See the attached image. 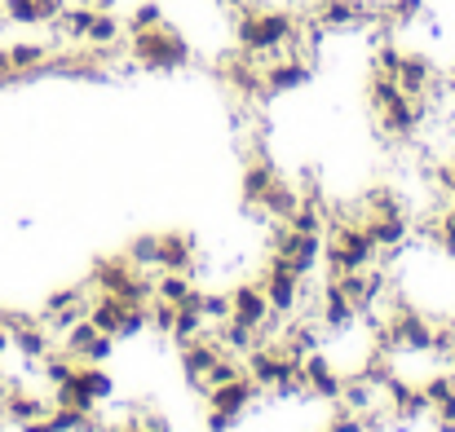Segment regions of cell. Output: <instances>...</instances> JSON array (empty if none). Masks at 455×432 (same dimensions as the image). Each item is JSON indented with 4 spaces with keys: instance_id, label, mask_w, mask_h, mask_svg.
Instances as JSON below:
<instances>
[{
    "instance_id": "d6986e66",
    "label": "cell",
    "mask_w": 455,
    "mask_h": 432,
    "mask_svg": "<svg viewBox=\"0 0 455 432\" xmlns=\"http://www.w3.org/2000/svg\"><path fill=\"white\" fill-rule=\"evenodd\" d=\"M217 349H226L230 357H248V353L257 349V331L230 318V322H221V344H217Z\"/></svg>"
},
{
    "instance_id": "ffe728a7",
    "label": "cell",
    "mask_w": 455,
    "mask_h": 432,
    "mask_svg": "<svg viewBox=\"0 0 455 432\" xmlns=\"http://www.w3.org/2000/svg\"><path fill=\"white\" fill-rule=\"evenodd\" d=\"M190 291H195L190 274H172V270H159V274H155V295L168 300V304H181Z\"/></svg>"
},
{
    "instance_id": "44dd1931",
    "label": "cell",
    "mask_w": 455,
    "mask_h": 432,
    "mask_svg": "<svg viewBox=\"0 0 455 432\" xmlns=\"http://www.w3.org/2000/svg\"><path fill=\"white\" fill-rule=\"evenodd\" d=\"M420 389H425L429 406H443L447 397H455V371H451V366H438V371H429Z\"/></svg>"
},
{
    "instance_id": "277c9868",
    "label": "cell",
    "mask_w": 455,
    "mask_h": 432,
    "mask_svg": "<svg viewBox=\"0 0 455 432\" xmlns=\"http://www.w3.org/2000/svg\"><path fill=\"white\" fill-rule=\"evenodd\" d=\"M301 380H305V397H318V402H336L340 397V371L323 357V349L318 353H305L301 357Z\"/></svg>"
},
{
    "instance_id": "5b68a950",
    "label": "cell",
    "mask_w": 455,
    "mask_h": 432,
    "mask_svg": "<svg viewBox=\"0 0 455 432\" xmlns=\"http://www.w3.org/2000/svg\"><path fill=\"white\" fill-rule=\"evenodd\" d=\"M257 380H248V375H239V380H230V384H217V389H208L204 397H208V406L212 411H230V415H239L243 420V411L257 402Z\"/></svg>"
},
{
    "instance_id": "3957f363",
    "label": "cell",
    "mask_w": 455,
    "mask_h": 432,
    "mask_svg": "<svg viewBox=\"0 0 455 432\" xmlns=\"http://www.w3.org/2000/svg\"><path fill=\"white\" fill-rule=\"evenodd\" d=\"M398 89L407 93V98H425L429 102V93H434V84H438V62L429 58V53H416V49H403V62H398Z\"/></svg>"
},
{
    "instance_id": "d4e9b609",
    "label": "cell",
    "mask_w": 455,
    "mask_h": 432,
    "mask_svg": "<svg viewBox=\"0 0 455 432\" xmlns=\"http://www.w3.org/2000/svg\"><path fill=\"white\" fill-rule=\"evenodd\" d=\"M297 230L288 225V221H279L275 230H270V256H279V261H292V252H297Z\"/></svg>"
},
{
    "instance_id": "ac0fdd59",
    "label": "cell",
    "mask_w": 455,
    "mask_h": 432,
    "mask_svg": "<svg viewBox=\"0 0 455 432\" xmlns=\"http://www.w3.org/2000/svg\"><path fill=\"white\" fill-rule=\"evenodd\" d=\"M124 261H129L133 270H147V274H155V270H159V234H138V239H129Z\"/></svg>"
},
{
    "instance_id": "603a6c76",
    "label": "cell",
    "mask_w": 455,
    "mask_h": 432,
    "mask_svg": "<svg viewBox=\"0 0 455 432\" xmlns=\"http://www.w3.org/2000/svg\"><path fill=\"white\" fill-rule=\"evenodd\" d=\"M204 322H230V291H199Z\"/></svg>"
},
{
    "instance_id": "cb8c5ba5",
    "label": "cell",
    "mask_w": 455,
    "mask_h": 432,
    "mask_svg": "<svg viewBox=\"0 0 455 432\" xmlns=\"http://www.w3.org/2000/svg\"><path fill=\"white\" fill-rule=\"evenodd\" d=\"M168 13H164V4L159 0H147V4H138L133 13H129V22H124V35H133V31H147V27H159Z\"/></svg>"
},
{
    "instance_id": "484cf974",
    "label": "cell",
    "mask_w": 455,
    "mask_h": 432,
    "mask_svg": "<svg viewBox=\"0 0 455 432\" xmlns=\"http://www.w3.org/2000/svg\"><path fill=\"white\" fill-rule=\"evenodd\" d=\"M147 326H151V318H147V304H129V309H124V318H120V331H116V340H138Z\"/></svg>"
},
{
    "instance_id": "7402d4cb",
    "label": "cell",
    "mask_w": 455,
    "mask_h": 432,
    "mask_svg": "<svg viewBox=\"0 0 455 432\" xmlns=\"http://www.w3.org/2000/svg\"><path fill=\"white\" fill-rule=\"evenodd\" d=\"M367 216H403V199H398V190L376 185V190L367 194Z\"/></svg>"
},
{
    "instance_id": "7a4b0ae2",
    "label": "cell",
    "mask_w": 455,
    "mask_h": 432,
    "mask_svg": "<svg viewBox=\"0 0 455 432\" xmlns=\"http://www.w3.org/2000/svg\"><path fill=\"white\" fill-rule=\"evenodd\" d=\"M257 287L266 291L270 313H279V318H292V313H297V291H301V279L292 274V265H288V261L270 256V265H266V274H261V283H257Z\"/></svg>"
},
{
    "instance_id": "7c38bea8",
    "label": "cell",
    "mask_w": 455,
    "mask_h": 432,
    "mask_svg": "<svg viewBox=\"0 0 455 432\" xmlns=\"http://www.w3.org/2000/svg\"><path fill=\"white\" fill-rule=\"evenodd\" d=\"M318 318H323L327 331H349V326L358 322V309L327 283V287H323V300H318Z\"/></svg>"
},
{
    "instance_id": "30bf717a",
    "label": "cell",
    "mask_w": 455,
    "mask_h": 432,
    "mask_svg": "<svg viewBox=\"0 0 455 432\" xmlns=\"http://www.w3.org/2000/svg\"><path fill=\"white\" fill-rule=\"evenodd\" d=\"M204 326H208V322H204V313H199V287H195L181 304H177V318H172V331H168V335H172V344L181 349V344L199 340Z\"/></svg>"
},
{
    "instance_id": "d6a6232c",
    "label": "cell",
    "mask_w": 455,
    "mask_h": 432,
    "mask_svg": "<svg viewBox=\"0 0 455 432\" xmlns=\"http://www.w3.org/2000/svg\"><path fill=\"white\" fill-rule=\"evenodd\" d=\"M22 432H53V428H49V420H31V424H22Z\"/></svg>"
},
{
    "instance_id": "4dcf8cb0",
    "label": "cell",
    "mask_w": 455,
    "mask_h": 432,
    "mask_svg": "<svg viewBox=\"0 0 455 432\" xmlns=\"http://www.w3.org/2000/svg\"><path fill=\"white\" fill-rule=\"evenodd\" d=\"M142 428L147 432H172V424H168V415H147V420H142Z\"/></svg>"
},
{
    "instance_id": "8992f818",
    "label": "cell",
    "mask_w": 455,
    "mask_h": 432,
    "mask_svg": "<svg viewBox=\"0 0 455 432\" xmlns=\"http://www.w3.org/2000/svg\"><path fill=\"white\" fill-rule=\"evenodd\" d=\"M363 230H367V239L376 243V252H403L407 239H411V221H407V212H403V216H367Z\"/></svg>"
},
{
    "instance_id": "1f68e13d",
    "label": "cell",
    "mask_w": 455,
    "mask_h": 432,
    "mask_svg": "<svg viewBox=\"0 0 455 432\" xmlns=\"http://www.w3.org/2000/svg\"><path fill=\"white\" fill-rule=\"evenodd\" d=\"M434 415H438V420H455V397H447L443 406H434Z\"/></svg>"
},
{
    "instance_id": "4fadbf2b",
    "label": "cell",
    "mask_w": 455,
    "mask_h": 432,
    "mask_svg": "<svg viewBox=\"0 0 455 432\" xmlns=\"http://www.w3.org/2000/svg\"><path fill=\"white\" fill-rule=\"evenodd\" d=\"M297 203H301V190H297V185H288L283 177H275V181L266 185V194L257 199V208H261V212H270L275 221H288V216L297 212Z\"/></svg>"
},
{
    "instance_id": "f546056e",
    "label": "cell",
    "mask_w": 455,
    "mask_h": 432,
    "mask_svg": "<svg viewBox=\"0 0 455 432\" xmlns=\"http://www.w3.org/2000/svg\"><path fill=\"white\" fill-rule=\"evenodd\" d=\"M235 428H239V415H230V411H212V406H208L204 432H235Z\"/></svg>"
},
{
    "instance_id": "9a60e30c",
    "label": "cell",
    "mask_w": 455,
    "mask_h": 432,
    "mask_svg": "<svg viewBox=\"0 0 455 432\" xmlns=\"http://www.w3.org/2000/svg\"><path fill=\"white\" fill-rule=\"evenodd\" d=\"M124 300L120 295H111V291H98V295H89V322L98 326V331H107V335H116L120 331V318H124Z\"/></svg>"
},
{
    "instance_id": "83f0119b",
    "label": "cell",
    "mask_w": 455,
    "mask_h": 432,
    "mask_svg": "<svg viewBox=\"0 0 455 432\" xmlns=\"http://www.w3.org/2000/svg\"><path fill=\"white\" fill-rule=\"evenodd\" d=\"M147 318H151V326L159 335H168V331H172V318H177V304H168V300L155 295L151 304H147Z\"/></svg>"
},
{
    "instance_id": "9c48e42d",
    "label": "cell",
    "mask_w": 455,
    "mask_h": 432,
    "mask_svg": "<svg viewBox=\"0 0 455 432\" xmlns=\"http://www.w3.org/2000/svg\"><path fill=\"white\" fill-rule=\"evenodd\" d=\"M195 265V234H159V270L190 274Z\"/></svg>"
},
{
    "instance_id": "5bb4252c",
    "label": "cell",
    "mask_w": 455,
    "mask_h": 432,
    "mask_svg": "<svg viewBox=\"0 0 455 432\" xmlns=\"http://www.w3.org/2000/svg\"><path fill=\"white\" fill-rule=\"evenodd\" d=\"M345 411H371V406H380L385 397H380V384H371L367 375H349V380H340V397H336Z\"/></svg>"
},
{
    "instance_id": "52a82bcc",
    "label": "cell",
    "mask_w": 455,
    "mask_h": 432,
    "mask_svg": "<svg viewBox=\"0 0 455 432\" xmlns=\"http://www.w3.org/2000/svg\"><path fill=\"white\" fill-rule=\"evenodd\" d=\"M217 357H221V349H217L212 340H190V344H181V375L190 380V389L208 393L204 375L217 366Z\"/></svg>"
},
{
    "instance_id": "6da1fadb",
    "label": "cell",
    "mask_w": 455,
    "mask_h": 432,
    "mask_svg": "<svg viewBox=\"0 0 455 432\" xmlns=\"http://www.w3.org/2000/svg\"><path fill=\"white\" fill-rule=\"evenodd\" d=\"M129 53H133V62H142L151 71H177L190 62V40H186V31L168 27V18H164L159 27L129 35Z\"/></svg>"
},
{
    "instance_id": "e0dca14e",
    "label": "cell",
    "mask_w": 455,
    "mask_h": 432,
    "mask_svg": "<svg viewBox=\"0 0 455 432\" xmlns=\"http://www.w3.org/2000/svg\"><path fill=\"white\" fill-rule=\"evenodd\" d=\"M288 225H292L297 234H327V212H323L318 199L301 194V203H297V212L288 216Z\"/></svg>"
},
{
    "instance_id": "4316f807",
    "label": "cell",
    "mask_w": 455,
    "mask_h": 432,
    "mask_svg": "<svg viewBox=\"0 0 455 432\" xmlns=\"http://www.w3.org/2000/svg\"><path fill=\"white\" fill-rule=\"evenodd\" d=\"M239 375H248V371H243V357H217V366L204 375V384L217 389V384H230V380H239Z\"/></svg>"
},
{
    "instance_id": "e575fe53",
    "label": "cell",
    "mask_w": 455,
    "mask_h": 432,
    "mask_svg": "<svg viewBox=\"0 0 455 432\" xmlns=\"http://www.w3.org/2000/svg\"><path fill=\"white\" fill-rule=\"evenodd\" d=\"M447 216H451V221H455V203H451V208H447Z\"/></svg>"
},
{
    "instance_id": "ba28073f",
    "label": "cell",
    "mask_w": 455,
    "mask_h": 432,
    "mask_svg": "<svg viewBox=\"0 0 455 432\" xmlns=\"http://www.w3.org/2000/svg\"><path fill=\"white\" fill-rule=\"evenodd\" d=\"M230 318L257 331V326L270 318V300H266V291L257 287V283H243V287H235V291H230Z\"/></svg>"
},
{
    "instance_id": "836d02e7",
    "label": "cell",
    "mask_w": 455,
    "mask_h": 432,
    "mask_svg": "<svg viewBox=\"0 0 455 432\" xmlns=\"http://www.w3.org/2000/svg\"><path fill=\"white\" fill-rule=\"evenodd\" d=\"M438 432H455V420H438Z\"/></svg>"
},
{
    "instance_id": "2e32d148",
    "label": "cell",
    "mask_w": 455,
    "mask_h": 432,
    "mask_svg": "<svg viewBox=\"0 0 455 432\" xmlns=\"http://www.w3.org/2000/svg\"><path fill=\"white\" fill-rule=\"evenodd\" d=\"M275 177H279V172H275V163H270V159H257V163H248V168H243V181H239V190H243V203H248V208H257V199L266 194V185H270Z\"/></svg>"
},
{
    "instance_id": "f1b7e54d",
    "label": "cell",
    "mask_w": 455,
    "mask_h": 432,
    "mask_svg": "<svg viewBox=\"0 0 455 432\" xmlns=\"http://www.w3.org/2000/svg\"><path fill=\"white\" fill-rule=\"evenodd\" d=\"M327 432H363V420H358V411H345V406L336 402V415L327 420Z\"/></svg>"
},
{
    "instance_id": "8fae6325",
    "label": "cell",
    "mask_w": 455,
    "mask_h": 432,
    "mask_svg": "<svg viewBox=\"0 0 455 432\" xmlns=\"http://www.w3.org/2000/svg\"><path fill=\"white\" fill-rule=\"evenodd\" d=\"M138 270L124 261V252L120 256H111V261H98L93 265V274H89V291L98 287V291H111V295H120V291L129 287V279H133Z\"/></svg>"
}]
</instances>
